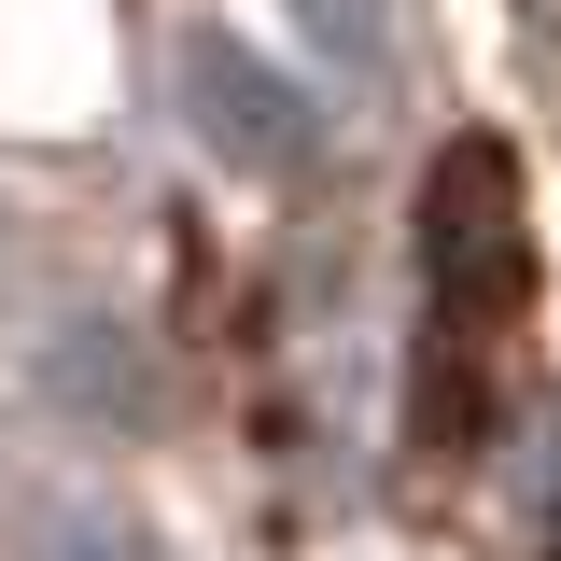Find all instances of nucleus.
Listing matches in <instances>:
<instances>
[{
	"label": "nucleus",
	"instance_id": "1",
	"mask_svg": "<svg viewBox=\"0 0 561 561\" xmlns=\"http://www.w3.org/2000/svg\"><path fill=\"white\" fill-rule=\"evenodd\" d=\"M183 127H197V154H225V183H295V169L323 154V99H309V70H280L267 43L197 28V43H183Z\"/></svg>",
	"mask_w": 561,
	"mask_h": 561
},
{
	"label": "nucleus",
	"instance_id": "2",
	"mask_svg": "<svg viewBox=\"0 0 561 561\" xmlns=\"http://www.w3.org/2000/svg\"><path fill=\"white\" fill-rule=\"evenodd\" d=\"M295 43L323 70H351V84H379L393 70V0H295Z\"/></svg>",
	"mask_w": 561,
	"mask_h": 561
},
{
	"label": "nucleus",
	"instance_id": "3",
	"mask_svg": "<svg viewBox=\"0 0 561 561\" xmlns=\"http://www.w3.org/2000/svg\"><path fill=\"white\" fill-rule=\"evenodd\" d=\"M57 561H154V534H140L127 505H70V519H57Z\"/></svg>",
	"mask_w": 561,
	"mask_h": 561
}]
</instances>
